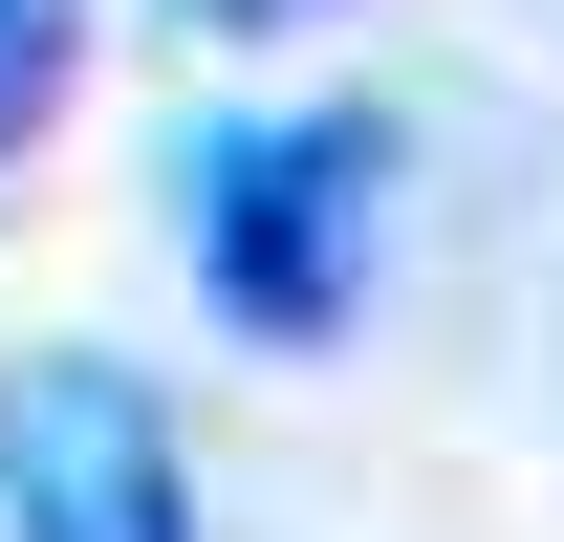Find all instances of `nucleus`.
Wrapping results in <instances>:
<instances>
[{
  "mask_svg": "<svg viewBox=\"0 0 564 542\" xmlns=\"http://www.w3.org/2000/svg\"><path fill=\"white\" fill-rule=\"evenodd\" d=\"M174 22H217V44H261V22H304V0H174Z\"/></svg>",
  "mask_w": 564,
  "mask_h": 542,
  "instance_id": "4",
  "label": "nucleus"
},
{
  "mask_svg": "<svg viewBox=\"0 0 564 542\" xmlns=\"http://www.w3.org/2000/svg\"><path fill=\"white\" fill-rule=\"evenodd\" d=\"M369 196H391L369 109H239V131H196V304L239 347H326L369 304Z\"/></svg>",
  "mask_w": 564,
  "mask_h": 542,
  "instance_id": "1",
  "label": "nucleus"
},
{
  "mask_svg": "<svg viewBox=\"0 0 564 542\" xmlns=\"http://www.w3.org/2000/svg\"><path fill=\"white\" fill-rule=\"evenodd\" d=\"M66 44H87V0H0V152L66 109Z\"/></svg>",
  "mask_w": 564,
  "mask_h": 542,
  "instance_id": "3",
  "label": "nucleus"
},
{
  "mask_svg": "<svg viewBox=\"0 0 564 542\" xmlns=\"http://www.w3.org/2000/svg\"><path fill=\"white\" fill-rule=\"evenodd\" d=\"M0 542H196V477H174V412L109 347H44L0 391Z\"/></svg>",
  "mask_w": 564,
  "mask_h": 542,
  "instance_id": "2",
  "label": "nucleus"
}]
</instances>
